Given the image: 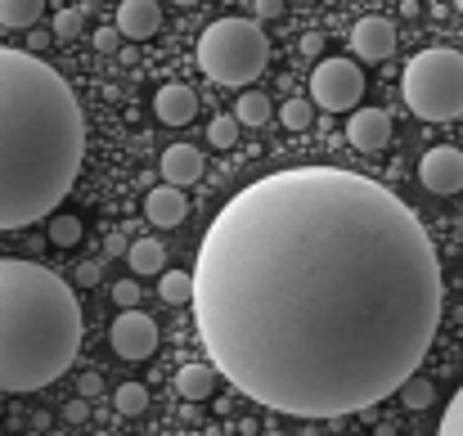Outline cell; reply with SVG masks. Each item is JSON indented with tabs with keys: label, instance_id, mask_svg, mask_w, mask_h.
<instances>
[{
	"label": "cell",
	"instance_id": "21",
	"mask_svg": "<svg viewBox=\"0 0 463 436\" xmlns=\"http://www.w3.org/2000/svg\"><path fill=\"white\" fill-rule=\"evenodd\" d=\"M401 401H405V410H428L432 401H437V392H432V383L428 378H405V387H401Z\"/></svg>",
	"mask_w": 463,
	"mask_h": 436
},
{
	"label": "cell",
	"instance_id": "9",
	"mask_svg": "<svg viewBox=\"0 0 463 436\" xmlns=\"http://www.w3.org/2000/svg\"><path fill=\"white\" fill-rule=\"evenodd\" d=\"M351 50L360 54V59H369V63H383V59H392L396 54V27L387 23V18H360L355 27H351Z\"/></svg>",
	"mask_w": 463,
	"mask_h": 436
},
{
	"label": "cell",
	"instance_id": "28",
	"mask_svg": "<svg viewBox=\"0 0 463 436\" xmlns=\"http://www.w3.org/2000/svg\"><path fill=\"white\" fill-rule=\"evenodd\" d=\"M118 41H122V27H99V32H95V50H99V54H113Z\"/></svg>",
	"mask_w": 463,
	"mask_h": 436
},
{
	"label": "cell",
	"instance_id": "14",
	"mask_svg": "<svg viewBox=\"0 0 463 436\" xmlns=\"http://www.w3.org/2000/svg\"><path fill=\"white\" fill-rule=\"evenodd\" d=\"M162 175H166V185H194L198 175H203V153L194 145H171L162 153Z\"/></svg>",
	"mask_w": 463,
	"mask_h": 436
},
{
	"label": "cell",
	"instance_id": "22",
	"mask_svg": "<svg viewBox=\"0 0 463 436\" xmlns=\"http://www.w3.org/2000/svg\"><path fill=\"white\" fill-rule=\"evenodd\" d=\"M113 405H118V414H145L149 410V392L140 383H122L118 396H113Z\"/></svg>",
	"mask_w": 463,
	"mask_h": 436
},
{
	"label": "cell",
	"instance_id": "35",
	"mask_svg": "<svg viewBox=\"0 0 463 436\" xmlns=\"http://www.w3.org/2000/svg\"><path fill=\"white\" fill-rule=\"evenodd\" d=\"M455 5H459V14H463V0H455Z\"/></svg>",
	"mask_w": 463,
	"mask_h": 436
},
{
	"label": "cell",
	"instance_id": "7",
	"mask_svg": "<svg viewBox=\"0 0 463 436\" xmlns=\"http://www.w3.org/2000/svg\"><path fill=\"white\" fill-rule=\"evenodd\" d=\"M109 342H113V351H118L122 360H149L157 351V324L131 306V310L118 315V324L109 328Z\"/></svg>",
	"mask_w": 463,
	"mask_h": 436
},
{
	"label": "cell",
	"instance_id": "6",
	"mask_svg": "<svg viewBox=\"0 0 463 436\" xmlns=\"http://www.w3.org/2000/svg\"><path fill=\"white\" fill-rule=\"evenodd\" d=\"M360 95H364V72H360L355 63H346V59H324V63H315V72H310V100H315L319 109L346 113V109L360 104Z\"/></svg>",
	"mask_w": 463,
	"mask_h": 436
},
{
	"label": "cell",
	"instance_id": "10",
	"mask_svg": "<svg viewBox=\"0 0 463 436\" xmlns=\"http://www.w3.org/2000/svg\"><path fill=\"white\" fill-rule=\"evenodd\" d=\"M346 136L360 153H378V148L392 140V118L383 109H355L351 122H346Z\"/></svg>",
	"mask_w": 463,
	"mask_h": 436
},
{
	"label": "cell",
	"instance_id": "17",
	"mask_svg": "<svg viewBox=\"0 0 463 436\" xmlns=\"http://www.w3.org/2000/svg\"><path fill=\"white\" fill-rule=\"evenodd\" d=\"M45 0H0V23L5 27H32L41 18Z\"/></svg>",
	"mask_w": 463,
	"mask_h": 436
},
{
	"label": "cell",
	"instance_id": "27",
	"mask_svg": "<svg viewBox=\"0 0 463 436\" xmlns=\"http://www.w3.org/2000/svg\"><path fill=\"white\" fill-rule=\"evenodd\" d=\"M113 301H118L122 310H131V306L140 301V284H136V280H122V284L113 289Z\"/></svg>",
	"mask_w": 463,
	"mask_h": 436
},
{
	"label": "cell",
	"instance_id": "24",
	"mask_svg": "<svg viewBox=\"0 0 463 436\" xmlns=\"http://www.w3.org/2000/svg\"><path fill=\"white\" fill-rule=\"evenodd\" d=\"M279 118H284L288 131H307L310 118H315V104H310V100H288V104L279 109Z\"/></svg>",
	"mask_w": 463,
	"mask_h": 436
},
{
	"label": "cell",
	"instance_id": "26",
	"mask_svg": "<svg viewBox=\"0 0 463 436\" xmlns=\"http://www.w3.org/2000/svg\"><path fill=\"white\" fill-rule=\"evenodd\" d=\"M77 32H81V9H59V14H54V36L68 41V36H77Z\"/></svg>",
	"mask_w": 463,
	"mask_h": 436
},
{
	"label": "cell",
	"instance_id": "13",
	"mask_svg": "<svg viewBox=\"0 0 463 436\" xmlns=\"http://www.w3.org/2000/svg\"><path fill=\"white\" fill-rule=\"evenodd\" d=\"M145 216L154 221L157 230H175V225L184 221V194H180V185L154 189V194L145 198Z\"/></svg>",
	"mask_w": 463,
	"mask_h": 436
},
{
	"label": "cell",
	"instance_id": "31",
	"mask_svg": "<svg viewBox=\"0 0 463 436\" xmlns=\"http://www.w3.org/2000/svg\"><path fill=\"white\" fill-rule=\"evenodd\" d=\"M284 14V0H257V18H279Z\"/></svg>",
	"mask_w": 463,
	"mask_h": 436
},
{
	"label": "cell",
	"instance_id": "5",
	"mask_svg": "<svg viewBox=\"0 0 463 436\" xmlns=\"http://www.w3.org/2000/svg\"><path fill=\"white\" fill-rule=\"evenodd\" d=\"M401 95L414 118L423 122H455L463 118V54L459 50H423L405 63Z\"/></svg>",
	"mask_w": 463,
	"mask_h": 436
},
{
	"label": "cell",
	"instance_id": "2",
	"mask_svg": "<svg viewBox=\"0 0 463 436\" xmlns=\"http://www.w3.org/2000/svg\"><path fill=\"white\" fill-rule=\"evenodd\" d=\"M86 118L72 86L32 50L0 45V230L45 221L77 185Z\"/></svg>",
	"mask_w": 463,
	"mask_h": 436
},
{
	"label": "cell",
	"instance_id": "36",
	"mask_svg": "<svg viewBox=\"0 0 463 436\" xmlns=\"http://www.w3.org/2000/svg\"><path fill=\"white\" fill-rule=\"evenodd\" d=\"M298 5H307V0H298Z\"/></svg>",
	"mask_w": 463,
	"mask_h": 436
},
{
	"label": "cell",
	"instance_id": "23",
	"mask_svg": "<svg viewBox=\"0 0 463 436\" xmlns=\"http://www.w3.org/2000/svg\"><path fill=\"white\" fill-rule=\"evenodd\" d=\"M239 127H243L239 118H225V113H221V118H212V127H207V140H212L216 148L239 145Z\"/></svg>",
	"mask_w": 463,
	"mask_h": 436
},
{
	"label": "cell",
	"instance_id": "33",
	"mask_svg": "<svg viewBox=\"0 0 463 436\" xmlns=\"http://www.w3.org/2000/svg\"><path fill=\"white\" fill-rule=\"evenodd\" d=\"M68 419H72V423H86V396L68 405Z\"/></svg>",
	"mask_w": 463,
	"mask_h": 436
},
{
	"label": "cell",
	"instance_id": "11",
	"mask_svg": "<svg viewBox=\"0 0 463 436\" xmlns=\"http://www.w3.org/2000/svg\"><path fill=\"white\" fill-rule=\"evenodd\" d=\"M154 113L162 127H189L194 122V113H198V95L189 90V86H180V81H171V86H162L154 100Z\"/></svg>",
	"mask_w": 463,
	"mask_h": 436
},
{
	"label": "cell",
	"instance_id": "32",
	"mask_svg": "<svg viewBox=\"0 0 463 436\" xmlns=\"http://www.w3.org/2000/svg\"><path fill=\"white\" fill-rule=\"evenodd\" d=\"M95 284H99V266L86 261V266H81V289H95Z\"/></svg>",
	"mask_w": 463,
	"mask_h": 436
},
{
	"label": "cell",
	"instance_id": "20",
	"mask_svg": "<svg viewBox=\"0 0 463 436\" xmlns=\"http://www.w3.org/2000/svg\"><path fill=\"white\" fill-rule=\"evenodd\" d=\"M45 230H50V243H59V248L81 243V221H77V216H63V212H59V216H50Z\"/></svg>",
	"mask_w": 463,
	"mask_h": 436
},
{
	"label": "cell",
	"instance_id": "12",
	"mask_svg": "<svg viewBox=\"0 0 463 436\" xmlns=\"http://www.w3.org/2000/svg\"><path fill=\"white\" fill-rule=\"evenodd\" d=\"M118 27H122V36H131V41H149V36H157V27H162L157 0H122Z\"/></svg>",
	"mask_w": 463,
	"mask_h": 436
},
{
	"label": "cell",
	"instance_id": "25",
	"mask_svg": "<svg viewBox=\"0 0 463 436\" xmlns=\"http://www.w3.org/2000/svg\"><path fill=\"white\" fill-rule=\"evenodd\" d=\"M437 436H463V387L450 396V405H446V414H441Z\"/></svg>",
	"mask_w": 463,
	"mask_h": 436
},
{
	"label": "cell",
	"instance_id": "30",
	"mask_svg": "<svg viewBox=\"0 0 463 436\" xmlns=\"http://www.w3.org/2000/svg\"><path fill=\"white\" fill-rule=\"evenodd\" d=\"M302 54H310V59L324 54V36H319V32H307V36H302Z\"/></svg>",
	"mask_w": 463,
	"mask_h": 436
},
{
	"label": "cell",
	"instance_id": "4",
	"mask_svg": "<svg viewBox=\"0 0 463 436\" xmlns=\"http://www.w3.org/2000/svg\"><path fill=\"white\" fill-rule=\"evenodd\" d=\"M198 63L216 86H248L270 63L261 18H216L198 41Z\"/></svg>",
	"mask_w": 463,
	"mask_h": 436
},
{
	"label": "cell",
	"instance_id": "18",
	"mask_svg": "<svg viewBox=\"0 0 463 436\" xmlns=\"http://www.w3.org/2000/svg\"><path fill=\"white\" fill-rule=\"evenodd\" d=\"M234 118H239L243 127H266V122H270V100H266L261 90H248V95L239 100Z\"/></svg>",
	"mask_w": 463,
	"mask_h": 436
},
{
	"label": "cell",
	"instance_id": "19",
	"mask_svg": "<svg viewBox=\"0 0 463 436\" xmlns=\"http://www.w3.org/2000/svg\"><path fill=\"white\" fill-rule=\"evenodd\" d=\"M162 301H171V306H180V301H194V275H184V270H166L162 275Z\"/></svg>",
	"mask_w": 463,
	"mask_h": 436
},
{
	"label": "cell",
	"instance_id": "15",
	"mask_svg": "<svg viewBox=\"0 0 463 436\" xmlns=\"http://www.w3.org/2000/svg\"><path fill=\"white\" fill-rule=\"evenodd\" d=\"M212 387H216V365H184V369L175 374V392H180L184 401H207Z\"/></svg>",
	"mask_w": 463,
	"mask_h": 436
},
{
	"label": "cell",
	"instance_id": "8",
	"mask_svg": "<svg viewBox=\"0 0 463 436\" xmlns=\"http://www.w3.org/2000/svg\"><path fill=\"white\" fill-rule=\"evenodd\" d=\"M419 180H423L428 194H441V198L459 194L463 189V148H446V145L428 148L423 162H419Z\"/></svg>",
	"mask_w": 463,
	"mask_h": 436
},
{
	"label": "cell",
	"instance_id": "3",
	"mask_svg": "<svg viewBox=\"0 0 463 436\" xmlns=\"http://www.w3.org/2000/svg\"><path fill=\"white\" fill-rule=\"evenodd\" d=\"M81 306L54 270L0 257V392L59 383L81 351Z\"/></svg>",
	"mask_w": 463,
	"mask_h": 436
},
{
	"label": "cell",
	"instance_id": "29",
	"mask_svg": "<svg viewBox=\"0 0 463 436\" xmlns=\"http://www.w3.org/2000/svg\"><path fill=\"white\" fill-rule=\"evenodd\" d=\"M99 392H104V378H99V374H81V396L90 401V396H99Z\"/></svg>",
	"mask_w": 463,
	"mask_h": 436
},
{
	"label": "cell",
	"instance_id": "1",
	"mask_svg": "<svg viewBox=\"0 0 463 436\" xmlns=\"http://www.w3.org/2000/svg\"><path fill=\"white\" fill-rule=\"evenodd\" d=\"M441 306L423 221L360 171L261 175L198 243V337L230 387L279 414L342 419L401 392Z\"/></svg>",
	"mask_w": 463,
	"mask_h": 436
},
{
	"label": "cell",
	"instance_id": "16",
	"mask_svg": "<svg viewBox=\"0 0 463 436\" xmlns=\"http://www.w3.org/2000/svg\"><path fill=\"white\" fill-rule=\"evenodd\" d=\"M131 270L136 275H157L162 266H166V248L162 243H154V239H140V243H131Z\"/></svg>",
	"mask_w": 463,
	"mask_h": 436
},
{
	"label": "cell",
	"instance_id": "34",
	"mask_svg": "<svg viewBox=\"0 0 463 436\" xmlns=\"http://www.w3.org/2000/svg\"><path fill=\"white\" fill-rule=\"evenodd\" d=\"M175 5H184V9H189V5H198V0H175Z\"/></svg>",
	"mask_w": 463,
	"mask_h": 436
}]
</instances>
